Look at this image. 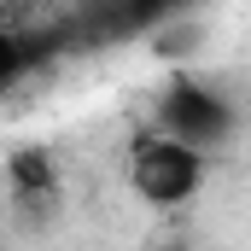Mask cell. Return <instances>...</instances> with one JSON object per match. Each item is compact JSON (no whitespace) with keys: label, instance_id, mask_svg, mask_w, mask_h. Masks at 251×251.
Instances as JSON below:
<instances>
[{"label":"cell","instance_id":"obj_1","mask_svg":"<svg viewBox=\"0 0 251 251\" xmlns=\"http://www.w3.org/2000/svg\"><path fill=\"white\" fill-rule=\"evenodd\" d=\"M199 187V152L181 140H146L134 146V193L146 204H181Z\"/></svg>","mask_w":251,"mask_h":251},{"label":"cell","instance_id":"obj_2","mask_svg":"<svg viewBox=\"0 0 251 251\" xmlns=\"http://www.w3.org/2000/svg\"><path fill=\"white\" fill-rule=\"evenodd\" d=\"M158 123L170 128V140H181V146H216L228 128H234V111L210 94V88H199V82H176L170 94H164V105H158Z\"/></svg>","mask_w":251,"mask_h":251},{"label":"cell","instance_id":"obj_3","mask_svg":"<svg viewBox=\"0 0 251 251\" xmlns=\"http://www.w3.org/2000/svg\"><path fill=\"white\" fill-rule=\"evenodd\" d=\"M6 176H12V199L18 204H53L59 176H53V158L47 152H12Z\"/></svg>","mask_w":251,"mask_h":251},{"label":"cell","instance_id":"obj_4","mask_svg":"<svg viewBox=\"0 0 251 251\" xmlns=\"http://www.w3.org/2000/svg\"><path fill=\"white\" fill-rule=\"evenodd\" d=\"M158 251H187V246H181V240H170V246H158Z\"/></svg>","mask_w":251,"mask_h":251}]
</instances>
